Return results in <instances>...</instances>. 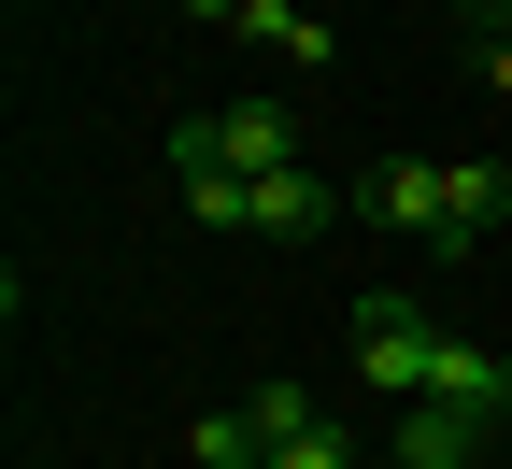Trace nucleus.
Returning a JSON list of instances; mask_svg holds the SVG:
<instances>
[{"label":"nucleus","instance_id":"1","mask_svg":"<svg viewBox=\"0 0 512 469\" xmlns=\"http://www.w3.org/2000/svg\"><path fill=\"white\" fill-rule=\"evenodd\" d=\"M427 370H441V327H427L399 285H370V299H356V384H384V398H427Z\"/></svg>","mask_w":512,"mask_h":469},{"label":"nucleus","instance_id":"2","mask_svg":"<svg viewBox=\"0 0 512 469\" xmlns=\"http://www.w3.org/2000/svg\"><path fill=\"white\" fill-rule=\"evenodd\" d=\"M512 228V171L498 157H470V171H441V228H427V256H441V271H470V256Z\"/></svg>","mask_w":512,"mask_h":469},{"label":"nucleus","instance_id":"3","mask_svg":"<svg viewBox=\"0 0 512 469\" xmlns=\"http://www.w3.org/2000/svg\"><path fill=\"white\" fill-rule=\"evenodd\" d=\"M470 455H484V413H456V398H399L384 469H470Z\"/></svg>","mask_w":512,"mask_h":469},{"label":"nucleus","instance_id":"4","mask_svg":"<svg viewBox=\"0 0 512 469\" xmlns=\"http://www.w3.org/2000/svg\"><path fill=\"white\" fill-rule=\"evenodd\" d=\"M214 143H228L242 185H256V171H299V114H285V100H228V114H214Z\"/></svg>","mask_w":512,"mask_h":469},{"label":"nucleus","instance_id":"5","mask_svg":"<svg viewBox=\"0 0 512 469\" xmlns=\"http://www.w3.org/2000/svg\"><path fill=\"white\" fill-rule=\"evenodd\" d=\"M185 15H200V29H242V43H271V57H299V72L328 57V29L285 15V0H185Z\"/></svg>","mask_w":512,"mask_h":469},{"label":"nucleus","instance_id":"6","mask_svg":"<svg viewBox=\"0 0 512 469\" xmlns=\"http://www.w3.org/2000/svg\"><path fill=\"white\" fill-rule=\"evenodd\" d=\"M256 242H313V228H328V185H313V171H256V214H242Z\"/></svg>","mask_w":512,"mask_h":469},{"label":"nucleus","instance_id":"7","mask_svg":"<svg viewBox=\"0 0 512 469\" xmlns=\"http://www.w3.org/2000/svg\"><path fill=\"white\" fill-rule=\"evenodd\" d=\"M370 214L384 228H441V157H384L370 171Z\"/></svg>","mask_w":512,"mask_h":469},{"label":"nucleus","instance_id":"8","mask_svg":"<svg viewBox=\"0 0 512 469\" xmlns=\"http://www.w3.org/2000/svg\"><path fill=\"white\" fill-rule=\"evenodd\" d=\"M498 370H512V356H484V342H441L427 398H456V413H498Z\"/></svg>","mask_w":512,"mask_h":469},{"label":"nucleus","instance_id":"9","mask_svg":"<svg viewBox=\"0 0 512 469\" xmlns=\"http://www.w3.org/2000/svg\"><path fill=\"white\" fill-rule=\"evenodd\" d=\"M185 469H271V441H256V413H200L185 427Z\"/></svg>","mask_w":512,"mask_h":469},{"label":"nucleus","instance_id":"10","mask_svg":"<svg viewBox=\"0 0 512 469\" xmlns=\"http://www.w3.org/2000/svg\"><path fill=\"white\" fill-rule=\"evenodd\" d=\"M242 413H256V441H271V455H285V441H313V427H328V413H313V384H256V398H242Z\"/></svg>","mask_w":512,"mask_h":469},{"label":"nucleus","instance_id":"11","mask_svg":"<svg viewBox=\"0 0 512 469\" xmlns=\"http://www.w3.org/2000/svg\"><path fill=\"white\" fill-rule=\"evenodd\" d=\"M271 469H370V455H356V427H313V441H285Z\"/></svg>","mask_w":512,"mask_h":469},{"label":"nucleus","instance_id":"12","mask_svg":"<svg viewBox=\"0 0 512 469\" xmlns=\"http://www.w3.org/2000/svg\"><path fill=\"white\" fill-rule=\"evenodd\" d=\"M470 57H484V86L512 100V29H470Z\"/></svg>","mask_w":512,"mask_h":469},{"label":"nucleus","instance_id":"13","mask_svg":"<svg viewBox=\"0 0 512 469\" xmlns=\"http://www.w3.org/2000/svg\"><path fill=\"white\" fill-rule=\"evenodd\" d=\"M498 427H512V370H498Z\"/></svg>","mask_w":512,"mask_h":469}]
</instances>
